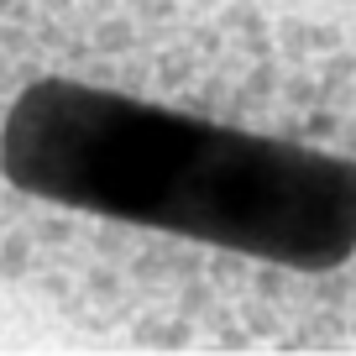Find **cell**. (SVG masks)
I'll use <instances>...</instances> for the list:
<instances>
[{"instance_id": "obj_1", "label": "cell", "mask_w": 356, "mask_h": 356, "mask_svg": "<svg viewBox=\"0 0 356 356\" xmlns=\"http://www.w3.org/2000/svg\"><path fill=\"white\" fill-rule=\"evenodd\" d=\"M0 173L42 204L204 246L356 320V105L236 121L32 79L0 121Z\"/></svg>"}]
</instances>
